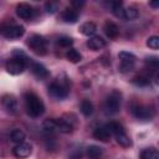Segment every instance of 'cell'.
<instances>
[{
	"label": "cell",
	"mask_w": 159,
	"mask_h": 159,
	"mask_svg": "<svg viewBox=\"0 0 159 159\" xmlns=\"http://www.w3.org/2000/svg\"><path fill=\"white\" fill-rule=\"evenodd\" d=\"M120 103H122V94L119 91H112L106 101H104V104H103V108H104V112L108 113V114H116L119 112L120 109Z\"/></svg>",
	"instance_id": "7"
},
{
	"label": "cell",
	"mask_w": 159,
	"mask_h": 159,
	"mask_svg": "<svg viewBox=\"0 0 159 159\" xmlns=\"http://www.w3.org/2000/svg\"><path fill=\"white\" fill-rule=\"evenodd\" d=\"M118 57L120 60V65H119V71L120 72H123V73L124 72H129V71H132L134 68L137 57L133 53L127 52V51H122V52H119Z\"/></svg>",
	"instance_id": "9"
},
{
	"label": "cell",
	"mask_w": 159,
	"mask_h": 159,
	"mask_svg": "<svg viewBox=\"0 0 159 159\" xmlns=\"http://www.w3.org/2000/svg\"><path fill=\"white\" fill-rule=\"evenodd\" d=\"M48 93L51 97L56 99H63L70 93V81L66 76L57 77L50 86H48Z\"/></svg>",
	"instance_id": "3"
},
{
	"label": "cell",
	"mask_w": 159,
	"mask_h": 159,
	"mask_svg": "<svg viewBox=\"0 0 159 159\" xmlns=\"http://www.w3.org/2000/svg\"><path fill=\"white\" fill-rule=\"evenodd\" d=\"M16 15L22 20H30L36 15V10L26 2H21L16 6Z\"/></svg>",
	"instance_id": "11"
},
{
	"label": "cell",
	"mask_w": 159,
	"mask_h": 159,
	"mask_svg": "<svg viewBox=\"0 0 159 159\" xmlns=\"http://www.w3.org/2000/svg\"><path fill=\"white\" fill-rule=\"evenodd\" d=\"M123 17L125 20H135L139 17V9L134 5H130L123 10Z\"/></svg>",
	"instance_id": "19"
},
{
	"label": "cell",
	"mask_w": 159,
	"mask_h": 159,
	"mask_svg": "<svg viewBox=\"0 0 159 159\" xmlns=\"http://www.w3.org/2000/svg\"><path fill=\"white\" fill-rule=\"evenodd\" d=\"M14 55L15 56L11 57L10 60H7V62H6V71L10 75L16 76V75H20L25 71V68L30 63V60L26 57L25 53L19 52V51H16Z\"/></svg>",
	"instance_id": "2"
},
{
	"label": "cell",
	"mask_w": 159,
	"mask_h": 159,
	"mask_svg": "<svg viewBox=\"0 0 159 159\" xmlns=\"http://www.w3.org/2000/svg\"><path fill=\"white\" fill-rule=\"evenodd\" d=\"M60 7V2L58 1H47L45 4V9L48 14H55Z\"/></svg>",
	"instance_id": "28"
},
{
	"label": "cell",
	"mask_w": 159,
	"mask_h": 159,
	"mask_svg": "<svg viewBox=\"0 0 159 159\" xmlns=\"http://www.w3.org/2000/svg\"><path fill=\"white\" fill-rule=\"evenodd\" d=\"M93 137L101 142H108L112 137V130L109 128V124H104L102 127H98L94 132H93Z\"/></svg>",
	"instance_id": "13"
},
{
	"label": "cell",
	"mask_w": 159,
	"mask_h": 159,
	"mask_svg": "<svg viewBox=\"0 0 159 159\" xmlns=\"http://www.w3.org/2000/svg\"><path fill=\"white\" fill-rule=\"evenodd\" d=\"M103 30H104V34L107 35V37H109V39H116L119 35V27L113 21H106Z\"/></svg>",
	"instance_id": "16"
},
{
	"label": "cell",
	"mask_w": 159,
	"mask_h": 159,
	"mask_svg": "<svg viewBox=\"0 0 159 159\" xmlns=\"http://www.w3.org/2000/svg\"><path fill=\"white\" fill-rule=\"evenodd\" d=\"M73 43V39L70 36H60L57 40V45L61 47H70Z\"/></svg>",
	"instance_id": "27"
},
{
	"label": "cell",
	"mask_w": 159,
	"mask_h": 159,
	"mask_svg": "<svg viewBox=\"0 0 159 159\" xmlns=\"http://www.w3.org/2000/svg\"><path fill=\"white\" fill-rule=\"evenodd\" d=\"M109 128L112 130V135L116 138L117 143L119 145H122L123 148H129L132 147V139L129 138V135L127 134V132L124 130L123 125L118 122H109Z\"/></svg>",
	"instance_id": "4"
},
{
	"label": "cell",
	"mask_w": 159,
	"mask_h": 159,
	"mask_svg": "<svg viewBox=\"0 0 159 159\" xmlns=\"http://www.w3.org/2000/svg\"><path fill=\"white\" fill-rule=\"evenodd\" d=\"M61 19L65 22L75 24L77 21V19H78V10L77 9H73V7H68V9L63 10V12L61 14Z\"/></svg>",
	"instance_id": "15"
},
{
	"label": "cell",
	"mask_w": 159,
	"mask_h": 159,
	"mask_svg": "<svg viewBox=\"0 0 159 159\" xmlns=\"http://www.w3.org/2000/svg\"><path fill=\"white\" fill-rule=\"evenodd\" d=\"M25 133L21 130V129H14L12 132H11V134H10V139H11V142H14V143H16V144H20V143H22L24 140H25Z\"/></svg>",
	"instance_id": "25"
},
{
	"label": "cell",
	"mask_w": 159,
	"mask_h": 159,
	"mask_svg": "<svg viewBox=\"0 0 159 159\" xmlns=\"http://www.w3.org/2000/svg\"><path fill=\"white\" fill-rule=\"evenodd\" d=\"M123 4L122 1H114L112 2V11L117 17H123Z\"/></svg>",
	"instance_id": "26"
},
{
	"label": "cell",
	"mask_w": 159,
	"mask_h": 159,
	"mask_svg": "<svg viewBox=\"0 0 159 159\" xmlns=\"http://www.w3.org/2000/svg\"><path fill=\"white\" fill-rule=\"evenodd\" d=\"M25 34V29L22 25L14 24V22H2L0 24V35L5 39L14 40L20 39Z\"/></svg>",
	"instance_id": "5"
},
{
	"label": "cell",
	"mask_w": 159,
	"mask_h": 159,
	"mask_svg": "<svg viewBox=\"0 0 159 159\" xmlns=\"http://www.w3.org/2000/svg\"><path fill=\"white\" fill-rule=\"evenodd\" d=\"M87 46L93 51H98L106 46V41L101 36H91L87 41Z\"/></svg>",
	"instance_id": "17"
},
{
	"label": "cell",
	"mask_w": 159,
	"mask_h": 159,
	"mask_svg": "<svg viewBox=\"0 0 159 159\" xmlns=\"http://www.w3.org/2000/svg\"><path fill=\"white\" fill-rule=\"evenodd\" d=\"M140 159H159L158 150H157L154 147L145 148V149L142 150V153H140Z\"/></svg>",
	"instance_id": "22"
},
{
	"label": "cell",
	"mask_w": 159,
	"mask_h": 159,
	"mask_svg": "<svg viewBox=\"0 0 159 159\" xmlns=\"http://www.w3.org/2000/svg\"><path fill=\"white\" fill-rule=\"evenodd\" d=\"M27 46L31 48L32 52H35L36 55H40V56H43L47 53V41L43 36L41 35H31L27 41H26Z\"/></svg>",
	"instance_id": "8"
},
{
	"label": "cell",
	"mask_w": 159,
	"mask_h": 159,
	"mask_svg": "<svg viewBox=\"0 0 159 159\" xmlns=\"http://www.w3.org/2000/svg\"><path fill=\"white\" fill-rule=\"evenodd\" d=\"M66 58L70 62H72V63H77V62H80L82 60V56H81V53L76 48H70L66 52Z\"/></svg>",
	"instance_id": "23"
},
{
	"label": "cell",
	"mask_w": 159,
	"mask_h": 159,
	"mask_svg": "<svg viewBox=\"0 0 159 159\" xmlns=\"http://www.w3.org/2000/svg\"><path fill=\"white\" fill-rule=\"evenodd\" d=\"M130 113L137 119L150 120L155 114V109L153 106H148V104H143V103H133L130 106Z\"/></svg>",
	"instance_id": "6"
},
{
	"label": "cell",
	"mask_w": 159,
	"mask_h": 159,
	"mask_svg": "<svg viewBox=\"0 0 159 159\" xmlns=\"http://www.w3.org/2000/svg\"><path fill=\"white\" fill-rule=\"evenodd\" d=\"M81 112L86 117L92 116V113H93V104H92V102L88 101V99H83L81 102Z\"/></svg>",
	"instance_id": "24"
},
{
	"label": "cell",
	"mask_w": 159,
	"mask_h": 159,
	"mask_svg": "<svg viewBox=\"0 0 159 159\" xmlns=\"http://www.w3.org/2000/svg\"><path fill=\"white\" fill-rule=\"evenodd\" d=\"M133 83L137 84V86H140V87H144V86H148L150 83V75L149 73H140L138 76H135L133 80Z\"/></svg>",
	"instance_id": "21"
},
{
	"label": "cell",
	"mask_w": 159,
	"mask_h": 159,
	"mask_svg": "<svg viewBox=\"0 0 159 159\" xmlns=\"http://www.w3.org/2000/svg\"><path fill=\"white\" fill-rule=\"evenodd\" d=\"M147 46L150 47L152 50H158L159 48V37L158 36H150L147 40Z\"/></svg>",
	"instance_id": "29"
},
{
	"label": "cell",
	"mask_w": 159,
	"mask_h": 159,
	"mask_svg": "<svg viewBox=\"0 0 159 159\" xmlns=\"http://www.w3.org/2000/svg\"><path fill=\"white\" fill-rule=\"evenodd\" d=\"M31 71H32L34 76H35L36 78H39V80H45V78H47V77L50 76L47 68H46L43 65H41L40 62H34V63H31Z\"/></svg>",
	"instance_id": "14"
},
{
	"label": "cell",
	"mask_w": 159,
	"mask_h": 159,
	"mask_svg": "<svg viewBox=\"0 0 159 159\" xmlns=\"http://www.w3.org/2000/svg\"><path fill=\"white\" fill-rule=\"evenodd\" d=\"M1 106L9 114L19 113V102L14 94H4L1 97Z\"/></svg>",
	"instance_id": "10"
},
{
	"label": "cell",
	"mask_w": 159,
	"mask_h": 159,
	"mask_svg": "<svg viewBox=\"0 0 159 159\" xmlns=\"http://www.w3.org/2000/svg\"><path fill=\"white\" fill-rule=\"evenodd\" d=\"M31 152H32V147L29 143H25V142H22L20 144H16L14 147V149H12V154L16 158H20V159L30 157Z\"/></svg>",
	"instance_id": "12"
},
{
	"label": "cell",
	"mask_w": 159,
	"mask_h": 159,
	"mask_svg": "<svg viewBox=\"0 0 159 159\" xmlns=\"http://www.w3.org/2000/svg\"><path fill=\"white\" fill-rule=\"evenodd\" d=\"M149 5L153 6V7H158L159 6V1H152V2H149Z\"/></svg>",
	"instance_id": "31"
},
{
	"label": "cell",
	"mask_w": 159,
	"mask_h": 159,
	"mask_svg": "<svg viewBox=\"0 0 159 159\" xmlns=\"http://www.w3.org/2000/svg\"><path fill=\"white\" fill-rule=\"evenodd\" d=\"M84 4V1H72V6H76V7H80Z\"/></svg>",
	"instance_id": "30"
},
{
	"label": "cell",
	"mask_w": 159,
	"mask_h": 159,
	"mask_svg": "<svg viewBox=\"0 0 159 159\" xmlns=\"http://www.w3.org/2000/svg\"><path fill=\"white\" fill-rule=\"evenodd\" d=\"M87 155H88V159H102L103 150L98 145H89L87 148Z\"/></svg>",
	"instance_id": "20"
},
{
	"label": "cell",
	"mask_w": 159,
	"mask_h": 159,
	"mask_svg": "<svg viewBox=\"0 0 159 159\" xmlns=\"http://www.w3.org/2000/svg\"><path fill=\"white\" fill-rule=\"evenodd\" d=\"M96 31H97V26L92 21H87V22L82 24L80 27V32L84 36H93Z\"/></svg>",
	"instance_id": "18"
},
{
	"label": "cell",
	"mask_w": 159,
	"mask_h": 159,
	"mask_svg": "<svg viewBox=\"0 0 159 159\" xmlns=\"http://www.w3.org/2000/svg\"><path fill=\"white\" fill-rule=\"evenodd\" d=\"M24 102H25V109L26 113L30 117L37 118L43 114L45 112V104L41 101V98L35 94L34 92H26L24 94Z\"/></svg>",
	"instance_id": "1"
}]
</instances>
